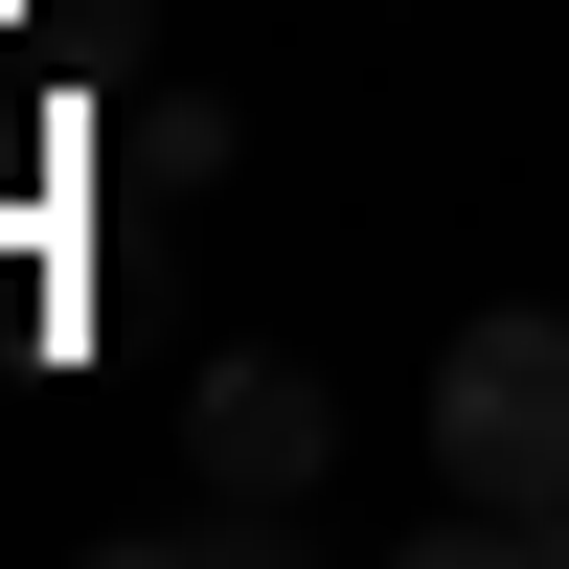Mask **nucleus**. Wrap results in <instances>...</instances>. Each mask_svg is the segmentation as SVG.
Segmentation results:
<instances>
[{
    "label": "nucleus",
    "mask_w": 569,
    "mask_h": 569,
    "mask_svg": "<svg viewBox=\"0 0 569 569\" xmlns=\"http://www.w3.org/2000/svg\"><path fill=\"white\" fill-rule=\"evenodd\" d=\"M433 456H456L479 501H547V479H569V319H547V297H501V319L433 342Z\"/></svg>",
    "instance_id": "nucleus-1"
},
{
    "label": "nucleus",
    "mask_w": 569,
    "mask_h": 569,
    "mask_svg": "<svg viewBox=\"0 0 569 569\" xmlns=\"http://www.w3.org/2000/svg\"><path fill=\"white\" fill-rule=\"evenodd\" d=\"M410 569H569V479H547V501H479V479H456Z\"/></svg>",
    "instance_id": "nucleus-3"
},
{
    "label": "nucleus",
    "mask_w": 569,
    "mask_h": 569,
    "mask_svg": "<svg viewBox=\"0 0 569 569\" xmlns=\"http://www.w3.org/2000/svg\"><path fill=\"white\" fill-rule=\"evenodd\" d=\"M297 501H319V365H206V525L228 547H251V525H297Z\"/></svg>",
    "instance_id": "nucleus-2"
}]
</instances>
